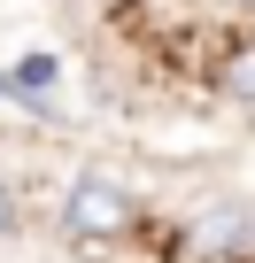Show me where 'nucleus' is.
I'll return each mask as SVG.
<instances>
[{
	"label": "nucleus",
	"mask_w": 255,
	"mask_h": 263,
	"mask_svg": "<svg viewBox=\"0 0 255 263\" xmlns=\"http://www.w3.org/2000/svg\"><path fill=\"white\" fill-rule=\"evenodd\" d=\"M140 224V194L108 178V171H77L70 194H62V240L70 248H116V240H132Z\"/></svg>",
	"instance_id": "1"
},
{
	"label": "nucleus",
	"mask_w": 255,
	"mask_h": 263,
	"mask_svg": "<svg viewBox=\"0 0 255 263\" xmlns=\"http://www.w3.org/2000/svg\"><path fill=\"white\" fill-rule=\"evenodd\" d=\"M201 255H255V209L247 201H217V209H201Z\"/></svg>",
	"instance_id": "2"
},
{
	"label": "nucleus",
	"mask_w": 255,
	"mask_h": 263,
	"mask_svg": "<svg viewBox=\"0 0 255 263\" xmlns=\"http://www.w3.org/2000/svg\"><path fill=\"white\" fill-rule=\"evenodd\" d=\"M217 93H224L232 108H247V116H255V39L224 54V70H217Z\"/></svg>",
	"instance_id": "3"
},
{
	"label": "nucleus",
	"mask_w": 255,
	"mask_h": 263,
	"mask_svg": "<svg viewBox=\"0 0 255 263\" xmlns=\"http://www.w3.org/2000/svg\"><path fill=\"white\" fill-rule=\"evenodd\" d=\"M16 224H24V201H16V178L0 171V240H16Z\"/></svg>",
	"instance_id": "4"
}]
</instances>
